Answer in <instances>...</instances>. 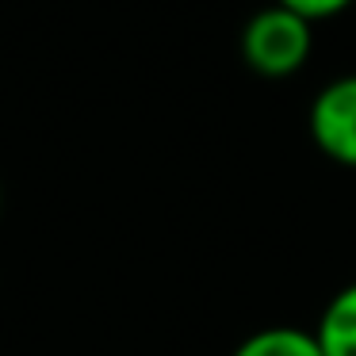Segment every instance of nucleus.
<instances>
[{
	"label": "nucleus",
	"mask_w": 356,
	"mask_h": 356,
	"mask_svg": "<svg viewBox=\"0 0 356 356\" xmlns=\"http://www.w3.org/2000/svg\"><path fill=\"white\" fill-rule=\"evenodd\" d=\"M314 35H310V19L295 16L284 4H268L261 8L241 31V58L253 73L268 81L291 77L307 65Z\"/></svg>",
	"instance_id": "obj_1"
},
{
	"label": "nucleus",
	"mask_w": 356,
	"mask_h": 356,
	"mask_svg": "<svg viewBox=\"0 0 356 356\" xmlns=\"http://www.w3.org/2000/svg\"><path fill=\"white\" fill-rule=\"evenodd\" d=\"M310 138L330 161L356 169V73L330 81L314 96Z\"/></svg>",
	"instance_id": "obj_2"
},
{
	"label": "nucleus",
	"mask_w": 356,
	"mask_h": 356,
	"mask_svg": "<svg viewBox=\"0 0 356 356\" xmlns=\"http://www.w3.org/2000/svg\"><path fill=\"white\" fill-rule=\"evenodd\" d=\"M314 337L325 356H356V284L341 287L325 302Z\"/></svg>",
	"instance_id": "obj_3"
},
{
	"label": "nucleus",
	"mask_w": 356,
	"mask_h": 356,
	"mask_svg": "<svg viewBox=\"0 0 356 356\" xmlns=\"http://www.w3.org/2000/svg\"><path fill=\"white\" fill-rule=\"evenodd\" d=\"M234 356H325L318 345L314 333L295 330V325H268V330H257L253 337H245Z\"/></svg>",
	"instance_id": "obj_4"
},
{
	"label": "nucleus",
	"mask_w": 356,
	"mask_h": 356,
	"mask_svg": "<svg viewBox=\"0 0 356 356\" xmlns=\"http://www.w3.org/2000/svg\"><path fill=\"white\" fill-rule=\"evenodd\" d=\"M276 4H284V8H291L295 16H302V19H310V24H318V19L341 16V12L353 4V0H276Z\"/></svg>",
	"instance_id": "obj_5"
},
{
	"label": "nucleus",
	"mask_w": 356,
	"mask_h": 356,
	"mask_svg": "<svg viewBox=\"0 0 356 356\" xmlns=\"http://www.w3.org/2000/svg\"><path fill=\"white\" fill-rule=\"evenodd\" d=\"M0 203H4V195H0Z\"/></svg>",
	"instance_id": "obj_6"
}]
</instances>
